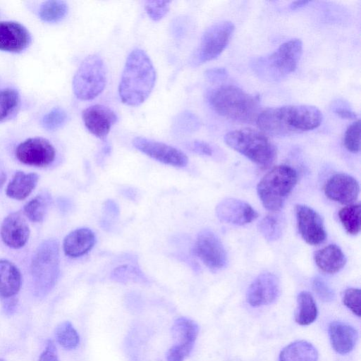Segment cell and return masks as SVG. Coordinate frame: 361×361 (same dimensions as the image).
<instances>
[{"mask_svg":"<svg viewBox=\"0 0 361 361\" xmlns=\"http://www.w3.org/2000/svg\"><path fill=\"white\" fill-rule=\"evenodd\" d=\"M329 335L332 348L341 355L350 353L358 338L357 331L352 326L341 322L330 324Z\"/></svg>","mask_w":361,"mask_h":361,"instance_id":"44dd1931","label":"cell"},{"mask_svg":"<svg viewBox=\"0 0 361 361\" xmlns=\"http://www.w3.org/2000/svg\"><path fill=\"white\" fill-rule=\"evenodd\" d=\"M219 219L227 224L243 226L256 219L258 213L248 203L235 198H226L216 207Z\"/></svg>","mask_w":361,"mask_h":361,"instance_id":"2e32d148","label":"cell"},{"mask_svg":"<svg viewBox=\"0 0 361 361\" xmlns=\"http://www.w3.org/2000/svg\"><path fill=\"white\" fill-rule=\"evenodd\" d=\"M336 114L343 118L345 119H355L357 118V115L353 111H351L347 109L343 108H336L334 110Z\"/></svg>","mask_w":361,"mask_h":361,"instance_id":"ee69618b","label":"cell"},{"mask_svg":"<svg viewBox=\"0 0 361 361\" xmlns=\"http://www.w3.org/2000/svg\"><path fill=\"white\" fill-rule=\"evenodd\" d=\"M106 82L104 61L98 55L91 54L81 62L73 76V92L80 100H92L104 91Z\"/></svg>","mask_w":361,"mask_h":361,"instance_id":"ba28073f","label":"cell"},{"mask_svg":"<svg viewBox=\"0 0 361 361\" xmlns=\"http://www.w3.org/2000/svg\"><path fill=\"white\" fill-rule=\"evenodd\" d=\"M39 361H59L54 343L49 340L46 347L39 357Z\"/></svg>","mask_w":361,"mask_h":361,"instance_id":"b9f144b4","label":"cell"},{"mask_svg":"<svg viewBox=\"0 0 361 361\" xmlns=\"http://www.w3.org/2000/svg\"><path fill=\"white\" fill-rule=\"evenodd\" d=\"M302 52L300 39L288 40L274 52L256 59L253 62V70L266 81H279L295 70Z\"/></svg>","mask_w":361,"mask_h":361,"instance_id":"5b68a950","label":"cell"},{"mask_svg":"<svg viewBox=\"0 0 361 361\" xmlns=\"http://www.w3.org/2000/svg\"><path fill=\"white\" fill-rule=\"evenodd\" d=\"M199 332V326L193 320L181 317L176 319L171 328L175 343L194 346Z\"/></svg>","mask_w":361,"mask_h":361,"instance_id":"4316f807","label":"cell"},{"mask_svg":"<svg viewBox=\"0 0 361 361\" xmlns=\"http://www.w3.org/2000/svg\"><path fill=\"white\" fill-rule=\"evenodd\" d=\"M32 42L28 30L16 21H0V50L10 53H20Z\"/></svg>","mask_w":361,"mask_h":361,"instance_id":"ac0fdd59","label":"cell"},{"mask_svg":"<svg viewBox=\"0 0 361 361\" xmlns=\"http://www.w3.org/2000/svg\"><path fill=\"white\" fill-rule=\"evenodd\" d=\"M174 124L178 130L183 133H190L198 128L199 121L195 114L185 111L177 116Z\"/></svg>","mask_w":361,"mask_h":361,"instance_id":"8d00e7d4","label":"cell"},{"mask_svg":"<svg viewBox=\"0 0 361 361\" xmlns=\"http://www.w3.org/2000/svg\"><path fill=\"white\" fill-rule=\"evenodd\" d=\"M112 277L121 282L133 280L138 281L143 279L142 275L139 272V270L129 265L117 267L114 271Z\"/></svg>","mask_w":361,"mask_h":361,"instance_id":"f35d334b","label":"cell"},{"mask_svg":"<svg viewBox=\"0 0 361 361\" xmlns=\"http://www.w3.org/2000/svg\"><path fill=\"white\" fill-rule=\"evenodd\" d=\"M226 73V71L224 69H222V68H216V69H210V70H208L207 72H206V75L207 77V78L210 80H218V78L221 76H223L224 75H225Z\"/></svg>","mask_w":361,"mask_h":361,"instance_id":"f6af8a7d","label":"cell"},{"mask_svg":"<svg viewBox=\"0 0 361 361\" xmlns=\"http://www.w3.org/2000/svg\"><path fill=\"white\" fill-rule=\"evenodd\" d=\"M360 121L357 120L347 128L344 136V145L346 149L357 153L360 149Z\"/></svg>","mask_w":361,"mask_h":361,"instance_id":"e575fe53","label":"cell"},{"mask_svg":"<svg viewBox=\"0 0 361 361\" xmlns=\"http://www.w3.org/2000/svg\"><path fill=\"white\" fill-rule=\"evenodd\" d=\"M190 148L191 150L201 155L212 156L213 151L211 146L200 140H195L190 144Z\"/></svg>","mask_w":361,"mask_h":361,"instance_id":"7bdbcfd3","label":"cell"},{"mask_svg":"<svg viewBox=\"0 0 361 361\" xmlns=\"http://www.w3.org/2000/svg\"><path fill=\"white\" fill-rule=\"evenodd\" d=\"M322 121V114L311 105H288L267 109L256 120L264 134L286 136L317 128Z\"/></svg>","mask_w":361,"mask_h":361,"instance_id":"6da1fadb","label":"cell"},{"mask_svg":"<svg viewBox=\"0 0 361 361\" xmlns=\"http://www.w3.org/2000/svg\"><path fill=\"white\" fill-rule=\"evenodd\" d=\"M234 29L230 21H221L209 27L190 59V65L198 66L218 57L228 44Z\"/></svg>","mask_w":361,"mask_h":361,"instance_id":"9c48e42d","label":"cell"},{"mask_svg":"<svg viewBox=\"0 0 361 361\" xmlns=\"http://www.w3.org/2000/svg\"><path fill=\"white\" fill-rule=\"evenodd\" d=\"M313 289L319 298L324 301H331L334 298L333 290L321 277H316L312 282Z\"/></svg>","mask_w":361,"mask_h":361,"instance_id":"60d3db41","label":"cell"},{"mask_svg":"<svg viewBox=\"0 0 361 361\" xmlns=\"http://www.w3.org/2000/svg\"><path fill=\"white\" fill-rule=\"evenodd\" d=\"M55 336L60 345L68 350L75 348L80 343L78 331L68 321L63 322L56 326Z\"/></svg>","mask_w":361,"mask_h":361,"instance_id":"1f68e13d","label":"cell"},{"mask_svg":"<svg viewBox=\"0 0 361 361\" xmlns=\"http://www.w3.org/2000/svg\"><path fill=\"white\" fill-rule=\"evenodd\" d=\"M317 266L325 273L335 274L343 268L346 258L341 249L335 244L329 245L314 255Z\"/></svg>","mask_w":361,"mask_h":361,"instance_id":"603a6c76","label":"cell"},{"mask_svg":"<svg viewBox=\"0 0 361 361\" xmlns=\"http://www.w3.org/2000/svg\"><path fill=\"white\" fill-rule=\"evenodd\" d=\"M68 118V114L64 109L55 107L42 116L41 123L47 130L54 131L65 125Z\"/></svg>","mask_w":361,"mask_h":361,"instance_id":"836d02e7","label":"cell"},{"mask_svg":"<svg viewBox=\"0 0 361 361\" xmlns=\"http://www.w3.org/2000/svg\"><path fill=\"white\" fill-rule=\"evenodd\" d=\"M22 284L21 274L11 261L0 259V297L3 299L13 298Z\"/></svg>","mask_w":361,"mask_h":361,"instance_id":"7402d4cb","label":"cell"},{"mask_svg":"<svg viewBox=\"0 0 361 361\" xmlns=\"http://www.w3.org/2000/svg\"><path fill=\"white\" fill-rule=\"evenodd\" d=\"M1 237L4 243L13 249L23 247L30 237V228L23 212H14L3 220Z\"/></svg>","mask_w":361,"mask_h":361,"instance_id":"9a60e30c","label":"cell"},{"mask_svg":"<svg viewBox=\"0 0 361 361\" xmlns=\"http://www.w3.org/2000/svg\"><path fill=\"white\" fill-rule=\"evenodd\" d=\"M15 155L23 164L46 167L54 161L56 149L47 139L35 137L19 143L16 147Z\"/></svg>","mask_w":361,"mask_h":361,"instance_id":"30bf717a","label":"cell"},{"mask_svg":"<svg viewBox=\"0 0 361 361\" xmlns=\"http://www.w3.org/2000/svg\"><path fill=\"white\" fill-rule=\"evenodd\" d=\"M324 190L329 199L343 204H352L358 197L360 185L354 177L337 173L327 180Z\"/></svg>","mask_w":361,"mask_h":361,"instance_id":"e0dca14e","label":"cell"},{"mask_svg":"<svg viewBox=\"0 0 361 361\" xmlns=\"http://www.w3.org/2000/svg\"><path fill=\"white\" fill-rule=\"evenodd\" d=\"M39 175L36 173H25L18 171L6 189V195L13 200H23L28 197L36 187Z\"/></svg>","mask_w":361,"mask_h":361,"instance_id":"cb8c5ba5","label":"cell"},{"mask_svg":"<svg viewBox=\"0 0 361 361\" xmlns=\"http://www.w3.org/2000/svg\"><path fill=\"white\" fill-rule=\"evenodd\" d=\"M279 294L278 278L273 274L264 273L250 284L247 292V300L251 306L259 307L273 302Z\"/></svg>","mask_w":361,"mask_h":361,"instance_id":"d6986e66","label":"cell"},{"mask_svg":"<svg viewBox=\"0 0 361 361\" xmlns=\"http://www.w3.org/2000/svg\"><path fill=\"white\" fill-rule=\"evenodd\" d=\"M310 2V1H306V0L293 1L290 5V8L291 10H296L299 8H301V7L305 6L306 4H309Z\"/></svg>","mask_w":361,"mask_h":361,"instance_id":"bcb514c9","label":"cell"},{"mask_svg":"<svg viewBox=\"0 0 361 361\" xmlns=\"http://www.w3.org/2000/svg\"><path fill=\"white\" fill-rule=\"evenodd\" d=\"M339 219L345 231L350 235L360 231V204H352L343 207L338 212Z\"/></svg>","mask_w":361,"mask_h":361,"instance_id":"4dcf8cb0","label":"cell"},{"mask_svg":"<svg viewBox=\"0 0 361 361\" xmlns=\"http://www.w3.org/2000/svg\"><path fill=\"white\" fill-rule=\"evenodd\" d=\"M171 1H147L145 9L148 16L154 21L163 18L169 12Z\"/></svg>","mask_w":361,"mask_h":361,"instance_id":"d590c367","label":"cell"},{"mask_svg":"<svg viewBox=\"0 0 361 361\" xmlns=\"http://www.w3.org/2000/svg\"><path fill=\"white\" fill-rule=\"evenodd\" d=\"M224 140L261 168H268L276 159V147L262 131L249 128L235 130L226 133Z\"/></svg>","mask_w":361,"mask_h":361,"instance_id":"277c9868","label":"cell"},{"mask_svg":"<svg viewBox=\"0 0 361 361\" xmlns=\"http://www.w3.org/2000/svg\"><path fill=\"white\" fill-rule=\"evenodd\" d=\"M6 180V173L5 171L0 167V189L3 187Z\"/></svg>","mask_w":361,"mask_h":361,"instance_id":"7dc6e473","label":"cell"},{"mask_svg":"<svg viewBox=\"0 0 361 361\" xmlns=\"http://www.w3.org/2000/svg\"><path fill=\"white\" fill-rule=\"evenodd\" d=\"M20 96L13 87L0 89V123L14 117L20 106Z\"/></svg>","mask_w":361,"mask_h":361,"instance_id":"f1b7e54d","label":"cell"},{"mask_svg":"<svg viewBox=\"0 0 361 361\" xmlns=\"http://www.w3.org/2000/svg\"><path fill=\"white\" fill-rule=\"evenodd\" d=\"M133 146L148 157L165 164L183 167L188 164V157L181 150L167 144L142 137H135Z\"/></svg>","mask_w":361,"mask_h":361,"instance_id":"7c38bea8","label":"cell"},{"mask_svg":"<svg viewBox=\"0 0 361 361\" xmlns=\"http://www.w3.org/2000/svg\"><path fill=\"white\" fill-rule=\"evenodd\" d=\"M258 228L264 238L269 241H275L282 234L281 221L276 216L269 215L264 217L258 224Z\"/></svg>","mask_w":361,"mask_h":361,"instance_id":"d6a6232c","label":"cell"},{"mask_svg":"<svg viewBox=\"0 0 361 361\" xmlns=\"http://www.w3.org/2000/svg\"><path fill=\"white\" fill-rule=\"evenodd\" d=\"M51 201V196L47 191L42 192L24 205L23 213L30 221L40 223L46 216Z\"/></svg>","mask_w":361,"mask_h":361,"instance_id":"484cf974","label":"cell"},{"mask_svg":"<svg viewBox=\"0 0 361 361\" xmlns=\"http://www.w3.org/2000/svg\"><path fill=\"white\" fill-rule=\"evenodd\" d=\"M298 182L296 171L288 165L274 167L259 180L257 192L264 207L280 210Z\"/></svg>","mask_w":361,"mask_h":361,"instance_id":"8992f818","label":"cell"},{"mask_svg":"<svg viewBox=\"0 0 361 361\" xmlns=\"http://www.w3.org/2000/svg\"><path fill=\"white\" fill-rule=\"evenodd\" d=\"M68 6L66 1L49 0L42 3L38 14L41 20L49 23L61 21L67 15Z\"/></svg>","mask_w":361,"mask_h":361,"instance_id":"f546056e","label":"cell"},{"mask_svg":"<svg viewBox=\"0 0 361 361\" xmlns=\"http://www.w3.org/2000/svg\"><path fill=\"white\" fill-rule=\"evenodd\" d=\"M56 239L44 240L32 259L30 271L37 295H44L55 286L59 275V247Z\"/></svg>","mask_w":361,"mask_h":361,"instance_id":"52a82bcc","label":"cell"},{"mask_svg":"<svg viewBox=\"0 0 361 361\" xmlns=\"http://www.w3.org/2000/svg\"><path fill=\"white\" fill-rule=\"evenodd\" d=\"M82 118L87 130L100 139H105L118 121L116 114L109 107L94 104L83 110Z\"/></svg>","mask_w":361,"mask_h":361,"instance_id":"5bb4252c","label":"cell"},{"mask_svg":"<svg viewBox=\"0 0 361 361\" xmlns=\"http://www.w3.org/2000/svg\"><path fill=\"white\" fill-rule=\"evenodd\" d=\"M295 211L298 229L302 239L312 245L322 243L326 238V233L321 216L304 204H297Z\"/></svg>","mask_w":361,"mask_h":361,"instance_id":"4fadbf2b","label":"cell"},{"mask_svg":"<svg viewBox=\"0 0 361 361\" xmlns=\"http://www.w3.org/2000/svg\"><path fill=\"white\" fill-rule=\"evenodd\" d=\"M295 322L302 326L312 324L317 317V307L312 295L307 291L300 292L297 298Z\"/></svg>","mask_w":361,"mask_h":361,"instance_id":"83f0119b","label":"cell"},{"mask_svg":"<svg viewBox=\"0 0 361 361\" xmlns=\"http://www.w3.org/2000/svg\"><path fill=\"white\" fill-rule=\"evenodd\" d=\"M156 82V71L147 54L134 49L126 58L118 85L121 102L130 106H138L150 95Z\"/></svg>","mask_w":361,"mask_h":361,"instance_id":"7a4b0ae2","label":"cell"},{"mask_svg":"<svg viewBox=\"0 0 361 361\" xmlns=\"http://www.w3.org/2000/svg\"><path fill=\"white\" fill-rule=\"evenodd\" d=\"M315 347L305 341H297L286 345L279 355V361H317Z\"/></svg>","mask_w":361,"mask_h":361,"instance_id":"d4e9b609","label":"cell"},{"mask_svg":"<svg viewBox=\"0 0 361 361\" xmlns=\"http://www.w3.org/2000/svg\"><path fill=\"white\" fill-rule=\"evenodd\" d=\"M208 102L218 114L240 123L256 122L259 99L235 85H222L209 92Z\"/></svg>","mask_w":361,"mask_h":361,"instance_id":"3957f363","label":"cell"},{"mask_svg":"<svg viewBox=\"0 0 361 361\" xmlns=\"http://www.w3.org/2000/svg\"><path fill=\"white\" fill-rule=\"evenodd\" d=\"M96 237L88 228H79L70 232L63 239L64 254L71 258L80 257L87 254L94 247Z\"/></svg>","mask_w":361,"mask_h":361,"instance_id":"ffe728a7","label":"cell"},{"mask_svg":"<svg viewBox=\"0 0 361 361\" xmlns=\"http://www.w3.org/2000/svg\"><path fill=\"white\" fill-rule=\"evenodd\" d=\"M0 361H4V360H2V359H0Z\"/></svg>","mask_w":361,"mask_h":361,"instance_id":"c3c4849f","label":"cell"},{"mask_svg":"<svg viewBox=\"0 0 361 361\" xmlns=\"http://www.w3.org/2000/svg\"><path fill=\"white\" fill-rule=\"evenodd\" d=\"M194 251L212 271L220 270L227 264V255L223 244L218 236L209 229H204L198 233Z\"/></svg>","mask_w":361,"mask_h":361,"instance_id":"8fae6325","label":"cell"},{"mask_svg":"<svg viewBox=\"0 0 361 361\" xmlns=\"http://www.w3.org/2000/svg\"><path fill=\"white\" fill-rule=\"evenodd\" d=\"M343 304L356 316H360V290L350 288L345 290L343 296Z\"/></svg>","mask_w":361,"mask_h":361,"instance_id":"74e56055","label":"cell"},{"mask_svg":"<svg viewBox=\"0 0 361 361\" xmlns=\"http://www.w3.org/2000/svg\"><path fill=\"white\" fill-rule=\"evenodd\" d=\"M192 348L188 344L175 343L166 353V361H184Z\"/></svg>","mask_w":361,"mask_h":361,"instance_id":"ab89813d","label":"cell"}]
</instances>
